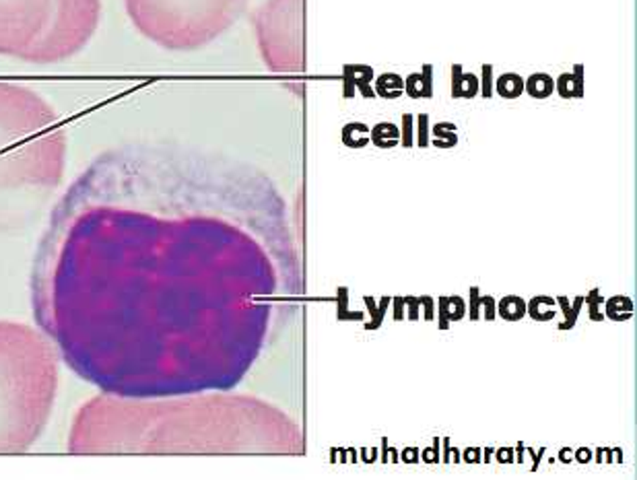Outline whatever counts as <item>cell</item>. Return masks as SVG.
Instances as JSON below:
<instances>
[{
    "label": "cell",
    "mask_w": 637,
    "mask_h": 480,
    "mask_svg": "<svg viewBox=\"0 0 637 480\" xmlns=\"http://www.w3.org/2000/svg\"><path fill=\"white\" fill-rule=\"evenodd\" d=\"M466 456L471 457V462H478V456H481V450H469Z\"/></svg>",
    "instance_id": "8d00e7d4"
},
{
    "label": "cell",
    "mask_w": 637,
    "mask_h": 480,
    "mask_svg": "<svg viewBox=\"0 0 637 480\" xmlns=\"http://www.w3.org/2000/svg\"><path fill=\"white\" fill-rule=\"evenodd\" d=\"M607 317H611L614 322H625L633 317V301L625 295H616L613 299L607 301Z\"/></svg>",
    "instance_id": "9c48e42d"
},
{
    "label": "cell",
    "mask_w": 637,
    "mask_h": 480,
    "mask_svg": "<svg viewBox=\"0 0 637 480\" xmlns=\"http://www.w3.org/2000/svg\"><path fill=\"white\" fill-rule=\"evenodd\" d=\"M557 91L561 97H582V69L578 66L573 74H563L557 81Z\"/></svg>",
    "instance_id": "9a60e30c"
},
{
    "label": "cell",
    "mask_w": 637,
    "mask_h": 480,
    "mask_svg": "<svg viewBox=\"0 0 637 480\" xmlns=\"http://www.w3.org/2000/svg\"><path fill=\"white\" fill-rule=\"evenodd\" d=\"M144 37L167 49H194L236 19L243 0H124Z\"/></svg>",
    "instance_id": "277c9868"
},
{
    "label": "cell",
    "mask_w": 637,
    "mask_h": 480,
    "mask_svg": "<svg viewBox=\"0 0 637 480\" xmlns=\"http://www.w3.org/2000/svg\"><path fill=\"white\" fill-rule=\"evenodd\" d=\"M444 441V462H449V452H452V447H449V439H442Z\"/></svg>",
    "instance_id": "d590c367"
},
{
    "label": "cell",
    "mask_w": 637,
    "mask_h": 480,
    "mask_svg": "<svg viewBox=\"0 0 637 480\" xmlns=\"http://www.w3.org/2000/svg\"><path fill=\"white\" fill-rule=\"evenodd\" d=\"M483 95L489 97L491 95V66H485V71H483Z\"/></svg>",
    "instance_id": "4dcf8cb0"
},
{
    "label": "cell",
    "mask_w": 637,
    "mask_h": 480,
    "mask_svg": "<svg viewBox=\"0 0 637 480\" xmlns=\"http://www.w3.org/2000/svg\"><path fill=\"white\" fill-rule=\"evenodd\" d=\"M390 301H392V297H384L381 299V303H379V308L376 305V301H374V297H365V305H367V310L372 313V322L369 324H365V330H378L379 326H381V322H384V315H386V308L390 305Z\"/></svg>",
    "instance_id": "ac0fdd59"
},
{
    "label": "cell",
    "mask_w": 637,
    "mask_h": 480,
    "mask_svg": "<svg viewBox=\"0 0 637 480\" xmlns=\"http://www.w3.org/2000/svg\"><path fill=\"white\" fill-rule=\"evenodd\" d=\"M401 139V132H398V126L390 124V122H384V124H378L374 130H372V141L381 146V148H390L394 144L398 143Z\"/></svg>",
    "instance_id": "7c38bea8"
},
{
    "label": "cell",
    "mask_w": 637,
    "mask_h": 480,
    "mask_svg": "<svg viewBox=\"0 0 637 480\" xmlns=\"http://www.w3.org/2000/svg\"><path fill=\"white\" fill-rule=\"evenodd\" d=\"M419 144H427V118H425V114L419 118Z\"/></svg>",
    "instance_id": "836d02e7"
},
{
    "label": "cell",
    "mask_w": 637,
    "mask_h": 480,
    "mask_svg": "<svg viewBox=\"0 0 637 480\" xmlns=\"http://www.w3.org/2000/svg\"><path fill=\"white\" fill-rule=\"evenodd\" d=\"M497 312L505 322H518L526 315V301L518 295H507L497 303Z\"/></svg>",
    "instance_id": "ba28073f"
},
{
    "label": "cell",
    "mask_w": 637,
    "mask_h": 480,
    "mask_svg": "<svg viewBox=\"0 0 637 480\" xmlns=\"http://www.w3.org/2000/svg\"><path fill=\"white\" fill-rule=\"evenodd\" d=\"M417 459H419V450H417V447H406V450L402 452V462L413 464V462H417Z\"/></svg>",
    "instance_id": "d6a6232c"
},
{
    "label": "cell",
    "mask_w": 637,
    "mask_h": 480,
    "mask_svg": "<svg viewBox=\"0 0 637 480\" xmlns=\"http://www.w3.org/2000/svg\"><path fill=\"white\" fill-rule=\"evenodd\" d=\"M402 144H413V118L406 114L404 116V136H402Z\"/></svg>",
    "instance_id": "83f0119b"
},
{
    "label": "cell",
    "mask_w": 637,
    "mask_h": 480,
    "mask_svg": "<svg viewBox=\"0 0 637 480\" xmlns=\"http://www.w3.org/2000/svg\"><path fill=\"white\" fill-rule=\"evenodd\" d=\"M462 69L460 66H454V97H460V89H462Z\"/></svg>",
    "instance_id": "f546056e"
},
{
    "label": "cell",
    "mask_w": 637,
    "mask_h": 480,
    "mask_svg": "<svg viewBox=\"0 0 637 480\" xmlns=\"http://www.w3.org/2000/svg\"><path fill=\"white\" fill-rule=\"evenodd\" d=\"M584 303H588V308H590L592 322H600V320L604 317V313L598 312V303H602V297H600V291H598V288H592L590 295L584 297Z\"/></svg>",
    "instance_id": "ffe728a7"
},
{
    "label": "cell",
    "mask_w": 637,
    "mask_h": 480,
    "mask_svg": "<svg viewBox=\"0 0 637 480\" xmlns=\"http://www.w3.org/2000/svg\"><path fill=\"white\" fill-rule=\"evenodd\" d=\"M440 330L449 328V313H448V297H440Z\"/></svg>",
    "instance_id": "d4e9b609"
},
{
    "label": "cell",
    "mask_w": 637,
    "mask_h": 480,
    "mask_svg": "<svg viewBox=\"0 0 637 480\" xmlns=\"http://www.w3.org/2000/svg\"><path fill=\"white\" fill-rule=\"evenodd\" d=\"M402 89H404V81L394 72H386V74L378 76V81H376V91L381 97H388V99L401 95Z\"/></svg>",
    "instance_id": "8fae6325"
},
{
    "label": "cell",
    "mask_w": 637,
    "mask_h": 480,
    "mask_svg": "<svg viewBox=\"0 0 637 480\" xmlns=\"http://www.w3.org/2000/svg\"><path fill=\"white\" fill-rule=\"evenodd\" d=\"M440 439L433 441V447L425 452V462H440Z\"/></svg>",
    "instance_id": "1f68e13d"
},
{
    "label": "cell",
    "mask_w": 637,
    "mask_h": 480,
    "mask_svg": "<svg viewBox=\"0 0 637 480\" xmlns=\"http://www.w3.org/2000/svg\"><path fill=\"white\" fill-rule=\"evenodd\" d=\"M404 89L411 97H431L433 87H431V66H425L421 74H411L404 81Z\"/></svg>",
    "instance_id": "52a82bcc"
},
{
    "label": "cell",
    "mask_w": 637,
    "mask_h": 480,
    "mask_svg": "<svg viewBox=\"0 0 637 480\" xmlns=\"http://www.w3.org/2000/svg\"><path fill=\"white\" fill-rule=\"evenodd\" d=\"M336 317L340 322L349 320V322H361L365 315L361 312H349V288L338 287V308H336Z\"/></svg>",
    "instance_id": "d6986e66"
},
{
    "label": "cell",
    "mask_w": 637,
    "mask_h": 480,
    "mask_svg": "<svg viewBox=\"0 0 637 480\" xmlns=\"http://www.w3.org/2000/svg\"><path fill=\"white\" fill-rule=\"evenodd\" d=\"M207 173L157 144L93 159L47 218L31 272L40 330L103 394L157 398L212 371L214 247Z\"/></svg>",
    "instance_id": "6da1fadb"
},
{
    "label": "cell",
    "mask_w": 637,
    "mask_h": 480,
    "mask_svg": "<svg viewBox=\"0 0 637 480\" xmlns=\"http://www.w3.org/2000/svg\"><path fill=\"white\" fill-rule=\"evenodd\" d=\"M495 87L499 95L505 97V99H512V97L522 95V91H524V81H522L520 74L505 72V74H501V76L497 78Z\"/></svg>",
    "instance_id": "30bf717a"
},
{
    "label": "cell",
    "mask_w": 637,
    "mask_h": 480,
    "mask_svg": "<svg viewBox=\"0 0 637 480\" xmlns=\"http://www.w3.org/2000/svg\"><path fill=\"white\" fill-rule=\"evenodd\" d=\"M590 450H582V454L578 452V457H582V459H590Z\"/></svg>",
    "instance_id": "74e56055"
},
{
    "label": "cell",
    "mask_w": 637,
    "mask_h": 480,
    "mask_svg": "<svg viewBox=\"0 0 637 480\" xmlns=\"http://www.w3.org/2000/svg\"><path fill=\"white\" fill-rule=\"evenodd\" d=\"M419 297H404V305H406V317L408 320H419L421 317V310H419Z\"/></svg>",
    "instance_id": "cb8c5ba5"
},
{
    "label": "cell",
    "mask_w": 637,
    "mask_h": 480,
    "mask_svg": "<svg viewBox=\"0 0 637 480\" xmlns=\"http://www.w3.org/2000/svg\"><path fill=\"white\" fill-rule=\"evenodd\" d=\"M478 91V78L474 74H464L462 76V89H460V97H472Z\"/></svg>",
    "instance_id": "7402d4cb"
},
{
    "label": "cell",
    "mask_w": 637,
    "mask_h": 480,
    "mask_svg": "<svg viewBox=\"0 0 637 480\" xmlns=\"http://www.w3.org/2000/svg\"><path fill=\"white\" fill-rule=\"evenodd\" d=\"M52 19L44 35L23 56L31 64L69 60L89 44L101 19V0H52Z\"/></svg>",
    "instance_id": "5b68a950"
},
{
    "label": "cell",
    "mask_w": 637,
    "mask_h": 480,
    "mask_svg": "<svg viewBox=\"0 0 637 480\" xmlns=\"http://www.w3.org/2000/svg\"><path fill=\"white\" fill-rule=\"evenodd\" d=\"M512 456H514V450H512V447H505V450H499V452H497V457H499L501 462H512Z\"/></svg>",
    "instance_id": "e575fe53"
},
{
    "label": "cell",
    "mask_w": 637,
    "mask_h": 480,
    "mask_svg": "<svg viewBox=\"0 0 637 480\" xmlns=\"http://www.w3.org/2000/svg\"><path fill=\"white\" fill-rule=\"evenodd\" d=\"M52 0H0V54L21 58L44 35Z\"/></svg>",
    "instance_id": "8992f818"
},
{
    "label": "cell",
    "mask_w": 637,
    "mask_h": 480,
    "mask_svg": "<svg viewBox=\"0 0 637 480\" xmlns=\"http://www.w3.org/2000/svg\"><path fill=\"white\" fill-rule=\"evenodd\" d=\"M557 303L561 305V310L566 313V320L559 324V330H571L575 326L578 317H580V310L584 305V297H575L573 303H569V299L561 295V297H557Z\"/></svg>",
    "instance_id": "5bb4252c"
},
{
    "label": "cell",
    "mask_w": 637,
    "mask_h": 480,
    "mask_svg": "<svg viewBox=\"0 0 637 480\" xmlns=\"http://www.w3.org/2000/svg\"><path fill=\"white\" fill-rule=\"evenodd\" d=\"M421 305H423V317L427 322H431L435 317V308H433V299L431 297H419Z\"/></svg>",
    "instance_id": "4316f807"
},
{
    "label": "cell",
    "mask_w": 637,
    "mask_h": 480,
    "mask_svg": "<svg viewBox=\"0 0 637 480\" xmlns=\"http://www.w3.org/2000/svg\"><path fill=\"white\" fill-rule=\"evenodd\" d=\"M469 315H471V320H478L481 317V291H478V287H471Z\"/></svg>",
    "instance_id": "603a6c76"
},
{
    "label": "cell",
    "mask_w": 637,
    "mask_h": 480,
    "mask_svg": "<svg viewBox=\"0 0 637 480\" xmlns=\"http://www.w3.org/2000/svg\"><path fill=\"white\" fill-rule=\"evenodd\" d=\"M58 359L42 330L0 322V454H23L44 433L58 392Z\"/></svg>",
    "instance_id": "3957f363"
},
{
    "label": "cell",
    "mask_w": 637,
    "mask_h": 480,
    "mask_svg": "<svg viewBox=\"0 0 637 480\" xmlns=\"http://www.w3.org/2000/svg\"><path fill=\"white\" fill-rule=\"evenodd\" d=\"M464 312H466V303L462 297H448V313H449V322H458L464 317Z\"/></svg>",
    "instance_id": "44dd1931"
},
{
    "label": "cell",
    "mask_w": 637,
    "mask_h": 480,
    "mask_svg": "<svg viewBox=\"0 0 637 480\" xmlns=\"http://www.w3.org/2000/svg\"><path fill=\"white\" fill-rule=\"evenodd\" d=\"M67 163V132L46 99L0 81V235L46 213Z\"/></svg>",
    "instance_id": "7a4b0ae2"
},
{
    "label": "cell",
    "mask_w": 637,
    "mask_h": 480,
    "mask_svg": "<svg viewBox=\"0 0 637 480\" xmlns=\"http://www.w3.org/2000/svg\"><path fill=\"white\" fill-rule=\"evenodd\" d=\"M390 303L394 305V320H396V322H398V320H404V317H406V313H404V297H392Z\"/></svg>",
    "instance_id": "f1b7e54d"
},
{
    "label": "cell",
    "mask_w": 637,
    "mask_h": 480,
    "mask_svg": "<svg viewBox=\"0 0 637 480\" xmlns=\"http://www.w3.org/2000/svg\"><path fill=\"white\" fill-rule=\"evenodd\" d=\"M524 87L528 89V93L532 97H536V99H543V97L551 95L553 93V89H555V83H553V78L549 76V74H543V72H536V74H532L526 83H524Z\"/></svg>",
    "instance_id": "4fadbf2b"
},
{
    "label": "cell",
    "mask_w": 637,
    "mask_h": 480,
    "mask_svg": "<svg viewBox=\"0 0 637 480\" xmlns=\"http://www.w3.org/2000/svg\"><path fill=\"white\" fill-rule=\"evenodd\" d=\"M481 305L485 308V317L487 320H495L497 315V301L493 297H481Z\"/></svg>",
    "instance_id": "484cf974"
},
{
    "label": "cell",
    "mask_w": 637,
    "mask_h": 480,
    "mask_svg": "<svg viewBox=\"0 0 637 480\" xmlns=\"http://www.w3.org/2000/svg\"><path fill=\"white\" fill-rule=\"evenodd\" d=\"M543 305H555V299L553 297H534V299H530V303H526V313H530V317L532 320H536V322H546V320H553L555 317V310L553 308H549V310H541Z\"/></svg>",
    "instance_id": "e0dca14e"
},
{
    "label": "cell",
    "mask_w": 637,
    "mask_h": 480,
    "mask_svg": "<svg viewBox=\"0 0 637 480\" xmlns=\"http://www.w3.org/2000/svg\"><path fill=\"white\" fill-rule=\"evenodd\" d=\"M367 132H369V128L365 124L353 122V124L345 126V130H343V143L347 144V146H351V148H361V146H365L367 141H369Z\"/></svg>",
    "instance_id": "2e32d148"
}]
</instances>
